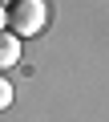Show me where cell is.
<instances>
[{"instance_id":"cell-1","label":"cell","mask_w":109,"mask_h":122,"mask_svg":"<svg viewBox=\"0 0 109 122\" xmlns=\"http://www.w3.org/2000/svg\"><path fill=\"white\" fill-rule=\"evenodd\" d=\"M48 25V0H8V29L16 37H36Z\"/></svg>"},{"instance_id":"cell-2","label":"cell","mask_w":109,"mask_h":122,"mask_svg":"<svg viewBox=\"0 0 109 122\" xmlns=\"http://www.w3.org/2000/svg\"><path fill=\"white\" fill-rule=\"evenodd\" d=\"M16 61H20V37L12 29H4V33H0V69L16 65Z\"/></svg>"},{"instance_id":"cell-3","label":"cell","mask_w":109,"mask_h":122,"mask_svg":"<svg viewBox=\"0 0 109 122\" xmlns=\"http://www.w3.org/2000/svg\"><path fill=\"white\" fill-rule=\"evenodd\" d=\"M8 106H12V81H8V77H0V114H4Z\"/></svg>"},{"instance_id":"cell-4","label":"cell","mask_w":109,"mask_h":122,"mask_svg":"<svg viewBox=\"0 0 109 122\" xmlns=\"http://www.w3.org/2000/svg\"><path fill=\"white\" fill-rule=\"evenodd\" d=\"M8 29V4H0V33Z\"/></svg>"}]
</instances>
